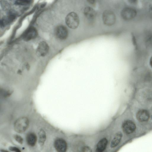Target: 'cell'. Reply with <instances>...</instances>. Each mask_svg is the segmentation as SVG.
I'll list each match as a JSON object with an SVG mask.
<instances>
[{
    "label": "cell",
    "mask_w": 152,
    "mask_h": 152,
    "mask_svg": "<svg viewBox=\"0 0 152 152\" xmlns=\"http://www.w3.org/2000/svg\"><path fill=\"white\" fill-rule=\"evenodd\" d=\"M29 126V121L26 117H21L15 121L14 128L16 132L19 133L24 132L27 129Z\"/></svg>",
    "instance_id": "6da1fadb"
},
{
    "label": "cell",
    "mask_w": 152,
    "mask_h": 152,
    "mask_svg": "<svg viewBox=\"0 0 152 152\" xmlns=\"http://www.w3.org/2000/svg\"><path fill=\"white\" fill-rule=\"evenodd\" d=\"M66 25L70 28L75 29L77 28L79 24V19L77 14L73 12L69 13L65 18Z\"/></svg>",
    "instance_id": "7a4b0ae2"
},
{
    "label": "cell",
    "mask_w": 152,
    "mask_h": 152,
    "mask_svg": "<svg viewBox=\"0 0 152 152\" xmlns=\"http://www.w3.org/2000/svg\"><path fill=\"white\" fill-rule=\"evenodd\" d=\"M102 19L104 24L107 26H111L115 22V16L112 11L106 10L103 13Z\"/></svg>",
    "instance_id": "3957f363"
},
{
    "label": "cell",
    "mask_w": 152,
    "mask_h": 152,
    "mask_svg": "<svg viewBox=\"0 0 152 152\" xmlns=\"http://www.w3.org/2000/svg\"><path fill=\"white\" fill-rule=\"evenodd\" d=\"M55 34L56 37L60 40H65L68 35V31L67 28L63 25H60L56 28Z\"/></svg>",
    "instance_id": "277c9868"
},
{
    "label": "cell",
    "mask_w": 152,
    "mask_h": 152,
    "mask_svg": "<svg viewBox=\"0 0 152 152\" xmlns=\"http://www.w3.org/2000/svg\"><path fill=\"white\" fill-rule=\"evenodd\" d=\"M136 128L135 124L130 120L125 121L122 125V129L123 132L127 134L132 133L135 131Z\"/></svg>",
    "instance_id": "5b68a950"
},
{
    "label": "cell",
    "mask_w": 152,
    "mask_h": 152,
    "mask_svg": "<svg viewBox=\"0 0 152 152\" xmlns=\"http://www.w3.org/2000/svg\"><path fill=\"white\" fill-rule=\"evenodd\" d=\"M54 146L57 151L59 152L66 151L67 148V143L65 141L61 138L55 140L54 142Z\"/></svg>",
    "instance_id": "8992f818"
},
{
    "label": "cell",
    "mask_w": 152,
    "mask_h": 152,
    "mask_svg": "<svg viewBox=\"0 0 152 152\" xmlns=\"http://www.w3.org/2000/svg\"><path fill=\"white\" fill-rule=\"evenodd\" d=\"M49 47L47 44L44 41H42L39 44L37 49V54L40 56H45L48 52Z\"/></svg>",
    "instance_id": "52a82bcc"
},
{
    "label": "cell",
    "mask_w": 152,
    "mask_h": 152,
    "mask_svg": "<svg viewBox=\"0 0 152 152\" xmlns=\"http://www.w3.org/2000/svg\"><path fill=\"white\" fill-rule=\"evenodd\" d=\"M136 15L135 11L130 8H125L121 12V15L123 19L126 20L131 19Z\"/></svg>",
    "instance_id": "ba28073f"
},
{
    "label": "cell",
    "mask_w": 152,
    "mask_h": 152,
    "mask_svg": "<svg viewBox=\"0 0 152 152\" xmlns=\"http://www.w3.org/2000/svg\"><path fill=\"white\" fill-rule=\"evenodd\" d=\"M37 35V32L36 29L34 28H31L25 33L23 39L26 41H29L36 38Z\"/></svg>",
    "instance_id": "9c48e42d"
},
{
    "label": "cell",
    "mask_w": 152,
    "mask_h": 152,
    "mask_svg": "<svg viewBox=\"0 0 152 152\" xmlns=\"http://www.w3.org/2000/svg\"><path fill=\"white\" fill-rule=\"evenodd\" d=\"M150 116L149 113L144 110H140L138 111L136 115L137 119L140 122H144L148 121Z\"/></svg>",
    "instance_id": "30bf717a"
},
{
    "label": "cell",
    "mask_w": 152,
    "mask_h": 152,
    "mask_svg": "<svg viewBox=\"0 0 152 152\" xmlns=\"http://www.w3.org/2000/svg\"><path fill=\"white\" fill-rule=\"evenodd\" d=\"M26 140L27 144L31 146H34L37 141L36 134L33 132H29L26 135Z\"/></svg>",
    "instance_id": "8fae6325"
},
{
    "label": "cell",
    "mask_w": 152,
    "mask_h": 152,
    "mask_svg": "<svg viewBox=\"0 0 152 152\" xmlns=\"http://www.w3.org/2000/svg\"><path fill=\"white\" fill-rule=\"evenodd\" d=\"M84 13L86 18L89 19H93L96 15L95 10L90 7H86L84 9Z\"/></svg>",
    "instance_id": "7c38bea8"
},
{
    "label": "cell",
    "mask_w": 152,
    "mask_h": 152,
    "mask_svg": "<svg viewBox=\"0 0 152 152\" xmlns=\"http://www.w3.org/2000/svg\"><path fill=\"white\" fill-rule=\"evenodd\" d=\"M107 143V140L106 138H103L98 143L96 148V151L99 152H102L105 149Z\"/></svg>",
    "instance_id": "4fadbf2b"
},
{
    "label": "cell",
    "mask_w": 152,
    "mask_h": 152,
    "mask_svg": "<svg viewBox=\"0 0 152 152\" xmlns=\"http://www.w3.org/2000/svg\"><path fill=\"white\" fill-rule=\"evenodd\" d=\"M122 137V134L121 132L117 133L111 141V146L114 148L117 145L120 141Z\"/></svg>",
    "instance_id": "5bb4252c"
},
{
    "label": "cell",
    "mask_w": 152,
    "mask_h": 152,
    "mask_svg": "<svg viewBox=\"0 0 152 152\" xmlns=\"http://www.w3.org/2000/svg\"><path fill=\"white\" fill-rule=\"evenodd\" d=\"M39 144L41 145H44L46 139V135L45 132L42 129H41L39 132Z\"/></svg>",
    "instance_id": "9a60e30c"
},
{
    "label": "cell",
    "mask_w": 152,
    "mask_h": 152,
    "mask_svg": "<svg viewBox=\"0 0 152 152\" xmlns=\"http://www.w3.org/2000/svg\"><path fill=\"white\" fill-rule=\"evenodd\" d=\"M14 18V16L12 15H11L8 16L5 18L2 19L1 21V26L2 27L5 26L10 22H11Z\"/></svg>",
    "instance_id": "2e32d148"
},
{
    "label": "cell",
    "mask_w": 152,
    "mask_h": 152,
    "mask_svg": "<svg viewBox=\"0 0 152 152\" xmlns=\"http://www.w3.org/2000/svg\"><path fill=\"white\" fill-rule=\"evenodd\" d=\"M29 2V0H17L15 4L18 5H25L28 4Z\"/></svg>",
    "instance_id": "e0dca14e"
},
{
    "label": "cell",
    "mask_w": 152,
    "mask_h": 152,
    "mask_svg": "<svg viewBox=\"0 0 152 152\" xmlns=\"http://www.w3.org/2000/svg\"><path fill=\"white\" fill-rule=\"evenodd\" d=\"M14 138L18 143L20 144L23 143V140L21 136L18 135H15L14 136Z\"/></svg>",
    "instance_id": "ac0fdd59"
},
{
    "label": "cell",
    "mask_w": 152,
    "mask_h": 152,
    "mask_svg": "<svg viewBox=\"0 0 152 152\" xmlns=\"http://www.w3.org/2000/svg\"><path fill=\"white\" fill-rule=\"evenodd\" d=\"M9 149L12 151L18 152H20V151L19 149L15 147H10L9 148Z\"/></svg>",
    "instance_id": "d6986e66"
},
{
    "label": "cell",
    "mask_w": 152,
    "mask_h": 152,
    "mask_svg": "<svg viewBox=\"0 0 152 152\" xmlns=\"http://www.w3.org/2000/svg\"><path fill=\"white\" fill-rule=\"evenodd\" d=\"M83 151L85 152H91V149L88 147H85L83 148Z\"/></svg>",
    "instance_id": "ffe728a7"
},
{
    "label": "cell",
    "mask_w": 152,
    "mask_h": 152,
    "mask_svg": "<svg viewBox=\"0 0 152 152\" xmlns=\"http://www.w3.org/2000/svg\"><path fill=\"white\" fill-rule=\"evenodd\" d=\"M88 2L91 4H93L95 2V0H87Z\"/></svg>",
    "instance_id": "44dd1931"
},
{
    "label": "cell",
    "mask_w": 152,
    "mask_h": 152,
    "mask_svg": "<svg viewBox=\"0 0 152 152\" xmlns=\"http://www.w3.org/2000/svg\"><path fill=\"white\" fill-rule=\"evenodd\" d=\"M149 63L151 67L152 68V56L150 59Z\"/></svg>",
    "instance_id": "7402d4cb"
},
{
    "label": "cell",
    "mask_w": 152,
    "mask_h": 152,
    "mask_svg": "<svg viewBox=\"0 0 152 152\" xmlns=\"http://www.w3.org/2000/svg\"><path fill=\"white\" fill-rule=\"evenodd\" d=\"M137 0H129V1L132 2H134L136 1Z\"/></svg>",
    "instance_id": "603a6c76"
}]
</instances>
